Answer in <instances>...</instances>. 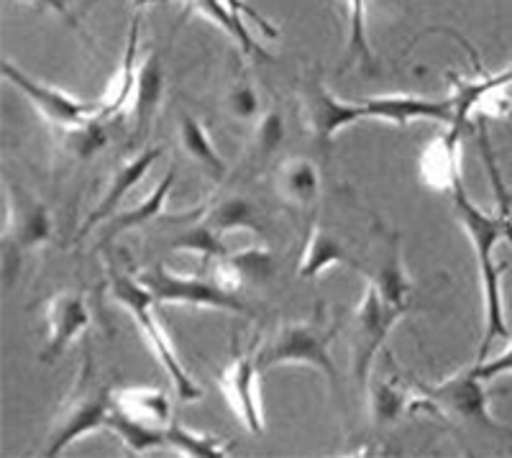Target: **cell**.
I'll use <instances>...</instances> for the list:
<instances>
[{
	"label": "cell",
	"instance_id": "44dd1931",
	"mask_svg": "<svg viewBox=\"0 0 512 458\" xmlns=\"http://www.w3.org/2000/svg\"><path fill=\"white\" fill-rule=\"evenodd\" d=\"M331 264H349V267H359V261L351 256V251L346 249V244L328 228H315L313 236H310L308 246H305L303 264H300V277L313 279L326 272Z\"/></svg>",
	"mask_w": 512,
	"mask_h": 458
},
{
	"label": "cell",
	"instance_id": "9a60e30c",
	"mask_svg": "<svg viewBox=\"0 0 512 458\" xmlns=\"http://www.w3.org/2000/svg\"><path fill=\"white\" fill-rule=\"evenodd\" d=\"M274 192L292 210H310L318 203L320 174L310 159L292 157L274 172Z\"/></svg>",
	"mask_w": 512,
	"mask_h": 458
},
{
	"label": "cell",
	"instance_id": "4316f807",
	"mask_svg": "<svg viewBox=\"0 0 512 458\" xmlns=\"http://www.w3.org/2000/svg\"><path fill=\"white\" fill-rule=\"evenodd\" d=\"M105 146V121L98 116L88 118L85 123L75 128H67V149L72 157L77 159H90L95 157Z\"/></svg>",
	"mask_w": 512,
	"mask_h": 458
},
{
	"label": "cell",
	"instance_id": "e0dca14e",
	"mask_svg": "<svg viewBox=\"0 0 512 458\" xmlns=\"http://www.w3.org/2000/svg\"><path fill=\"white\" fill-rule=\"evenodd\" d=\"M113 410L139 425L167 430L172 423V407L162 389H121L113 392Z\"/></svg>",
	"mask_w": 512,
	"mask_h": 458
},
{
	"label": "cell",
	"instance_id": "9c48e42d",
	"mask_svg": "<svg viewBox=\"0 0 512 458\" xmlns=\"http://www.w3.org/2000/svg\"><path fill=\"white\" fill-rule=\"evenodd\" d=\"M0 70H3V77H6L16 90H21V93L31 100V105H36V111L47 118V121H52L54 126L75 128L80 126V123L88 121V118L98 116L100 103H82V100L72 98V95L59 93L54 87L41 85L34 77H29L26 72L18 70L16 64L8 62V59H3V67H0Z\"/></svg>",
	"mask_w": 512,
	"mask_h": 458
},
{
	"label": "cell",
	"instance_id": "52a82bcc",
	"mask_svg": "<svg viewBox=\"0 0 512 458\" xmlns=\"http://www.w3.org/2000/svg\"><path fill=\"white\" fill-rule=\"evenodd\" d=\"M141 285L152 292L159 305H195V308H216L228 313L246 315V302L233 290H226L216 279L180 277L157 264L139 277Z\"/></svg>",
	"mask_w": 512,
	"mask_h": 458
},
{
	"label": "cell",
	"instance_id": "cb8c5ba5",
	"mask_svg": "<svg viewBox=\"0 0 512 458\" xmlns=\"http://www.w3.org/2000/svg\"><path fill=\"white\" fill-rule=\"evenodd\" d=\"M180 144L185 149L187 157L192 162H198L203 172H208L213 180L221 182L226 177V162L221 159V154L216 151V146L210 144L208 134L203 131L200 121L190 113H180Z\"/></svg>",
	"mask_w": 512,
	"mask_h": 458
},
{
	"label": "cell",
	"instance_id": "3957f363",
	"mask_svg": "<svg viewBox=\"0 0 512 458\" xmlns=\"http://www.w3.org/2000/svg\"><path fill=\"white\" fill-rule=\"evenodd\" d=\"M484 384L487 382L474 372V366L441 384H420L418 392H415V400L408 402V412L431 410L459 425H474V428L489 430L495 435L507 433L489 415V397L484 392Z\"/></svg>",
	"mask_w": 512,
	"mask_h": 458
},
{
	"label": "cell",
	"instance_id": "ffe728a7",
	"mask_svg": "<svg viewBox=\"0 0 512 458\" xmlns=\"http://www.w3.org/2000/svg\"><path fill=\"white\" fill-rule=\"evenodd\" d=\"M510 85H512V64L510 67H505L502 72H497V75H482L474 82H461V80L456 82V90L454 95H451V103H454V121H451V131L461 136L466 121L474 116L479 103H482L487 95L500 93V90H505V87Z\"/></svg>",
	"mask_w": 512,
	"mask_h": 458
},
{
	"label": "cell",
	"instance_id": "ac0fdd59",
	"mask_svg": "<svg viewBox=\"0 0 512 458\" xmlns=\"http://www.w3.org/2000/svg\"><path fill=\"white\" fill-rule=\"evenodd\" d=\"M52 236V218L49 210L31 198H21L11 205V223L6 228V238H11L13 251H29L44 244Z\"/></svg>",
	"mask_w": 512,
	"mask_h": 458
},
{
	"label": "cell",
	"instance_id": "5bb4252c",
	"mask_svg": "<svg viewBox=\"0 0 512 458\" xmlns=\"http://www.w3.org/2000/svg\"><path fill=\"white\" fill-rule=\"evenodd\" d=\"M369 118H379L387 123H408L425 118V121H454V103L446 100H425L413 98V95H390V98H372L364 100Z\"/></svg>",
	"mask_w": 512,
	"mask_h": 458
},
{
	"label": "cell",
	"instance_id": "7402d4cb",
	"mask_svg": "<svg viewBox=\"0 0 512 458\" xmlns=\"http://www.w3.org/2000/svg\"><path fill=\"white\" fill-rule=\"evenodd\" d=\"M159 100H162V67H159V59L152 54V57L144 59V64L139 67V75H136L134 108H131L136 136H144L149 131L154 116H157Z\"/></svg>",
	"mask_w": 512,
	"mask_h": 458
},
{
	"label": "cell",
	"instance_id": "4dcf8cb0",
	"mask_svg": "<svg viewBox=\"0 0 512 458\" xmlns=\"http://www.w3.org/2000/svg\"><path fill=\"white\" fill-rule=\"evenodd\" d=\"M228 111H231L233 118H239V121H251L259 113V98H256L254 87L249 82H236V85L228 90L226 98Z\"/></svg>",
	"mask_w": 512,
	"mask_h": 458
},
{
	"label": "cell",
	"instance_id": "f546056e",
	"mask_svg": "<svg viewBox=\"0 0 512 458\" xmlns=\"http://www.w3.org/2000/svg\"><path fill=\"white\" fill-rule=\"evenodd\" d=\"M364 0H351V34H349V49L361 64L372 67L374 59L367 44V31H364Z\"/></svg>",
	"mask_w": 512,
	"mask_h": 458
},
{
	"label": "cell",
	"instance_id": "7c38bea8",
	"mask_svg": "<svg viewBox=\"0 0 512 458\" xmlns=\"http://www.w3.org/2000/svg\"><path fill=\"white\" fill-rule=\"evenodd\" d=\"M152 3H162V0H152ZM187 6L198 8V11H203L205 16L213 18V21H216V24L221 26V29L226 31L236 44H239L241 52L251 54V57L267 59V52L256 44L254 36L249 34V29H246L244 16L251 18V21H256V26H259L269 39H274L277 31L269 26V21L262 16V13L254 11L251 6H246L244 0H187Z\"/></svg>",
	"mask_w": 512,
	"mask_h": 458
},
{
	"label": "cell",
	"instance_id": "2e32d148",
	"mask_svg": "<svg viewBox=\"0 0 512 458\" xmlns=\"http://www.w3.org/2000/svg\"><path fill=\"white\" fill-rule=\"evenodd\" d=\"M210 261H213V279L233 292H239L244 282H256L259 285V282H264L272 274V256L262 246L236 251V254L228 251V254L216 256V259Z\"/></svg>",
	"mask_w": 512,
	"mask_h": 458
},
{
	"label": "cell",
	"instance_id": "83f0119b",
	"mask_svg": "<svg viewBox=\"0 0 512 458\" xmlns=\"http://www.w3.org/2000/svg\"><path fill=\"white\" fill-rule=\"evenodd\" d=\"M285 141V121H282V113L269 111L259 118L254 128V154L256 159H269L274 151L280 149V144Z\"/></svg>",
	"mask_w": 512,
	"mask_h": 458
},
{
	"label": "cell",
	"instance_id": "f1b7e54d",
	"mask_svg": "<svg viewBox=\"0 0 512 458\" xmlns=\"http://www.w3.org/2000/svg\"><path fill=\"white\" fill-rule=\"evenodd\" d=\"M402 410H408L405 397L400 389L392 382H379L377 392L372 395V412L377 423H392L402 415Z\"/></svg>",
	"mask_w": 512,
	"mask_h": 458
},
{
	"label": "cell",
	"instance_id": "1f68e13d",
	"mask_svg": "<svg viewBox=\"0 0 512 458\" xmlns=\"http://www.w3.org/2000/svg\"><path fill=\"white\" fill-rule=\"evenodd\" d=\"M507 241H510L512 246V223L510 228H507ZM474 372H477L484 382H492V379L500 377V374H512V343L502 351L500 356H497V359L482 361V364L474 366Z\"/></svg>",
	"mask_w": 512,
	"mask_h": 458
},
{
	"label": "cell",
	"instance_id": "d6a6232c",
	"mask_svg": "<svg viewBox=\"0 0 512 458\" xmlns=\"http://www.w3.org/2000/svg\"><path fill=\"white\" fill-rule=\"evenodd\" d=\"M54 6L59 8V11H64V8L67 6H82V8H90V6H95V3H98V0H52Z\"/></svg>",
	"mask_w": 512,
	"mask_h": 458
},
{
	"label": "cell",
	"instance_id": "8992f818",
	"mask_svg": "<svg viewBox=\"0 0 512 458\" xmlns=\"http://www.w3.org/2000/svg\"><path fill=\"white\" fill-rule=\"evenodd\" d=\"M405 313H408V305L387 300L377 287H367V295L356 308L354 328H351L354 331L351 333V366H354L359 389H367L369 369L377 359V351Z\"/></svg>",
	"mask_w": 512,
	"mask_h": 458
},
{
	"label": "cell",
	"instance_id": "d4e9b609",
	"mask_svg": "<svg viewBox=\"0 0 512 458\" xmlns=\"http://www.w3.org/2000/svg\"><path fill=\"white\" fill-rule=\"evenodd\" d=\"M175 180H177L175 169H169V172L162 177V182L154 187L152 195H149L144 203L136 205L134 210H126V213H121V215H113L111 228H108V236L105 238H116V236H121V233L134 231V228H141V226H146L149 221H154V218L159 215V210L164 208V200H167V195H169V190H172V185H175Z\"/></svg>",
	"mask_w": 512,
	"mask_h": 458
},
{
	"label": "cell",
	"instance_id": "277c9868",
	"mask_svg": "<svg viewBox=\"0 0 512 458\" xmlns=\"http://www.w3.org/2000/svg\"><path fill=\"white\" fill-rule=\"evenodd\" d=\"M336 328H323L315 320L308 323H287L274 333L272 341L256 351L262 372H269L280 364H310L328 379V387L338 392V374L333 356L328 351Z\"/></svg>",
	"mask_w": 512,
	"mask_h": 458
},
{
	"label": "cell",
	"instance_id": "7a4b0ae2",
	"mask_svg": "<svg viewBox=\"0 0 512 458\" xmlns=\"http://www.w3.org/2000/svg\"><path fill=\"white\" fill-rule=\"evenodd\" d=\"M111 295L116 297L123 308L131 313V318L139 323L146 343L152 346V351L157 354L159 364L164 366V372L169 374V379H172V384H175L177 397L185 402L200 400V397H203V389H200V384L195 382L190 374H187V369L182 366L180 356H177L175 346L169 343L167 333H164V328L159 325V320H157L159 302L154 300L152 292L146 290L139 279L126 277V274H116V277L111 279Z\"/></svg>",
	"mask_w": 512,
	"mask_h": 458
},
{
	"label": "cell",
	"instance_id": "4fadbf2b",
	"mask_svg": "<svg viewBox=\"0 0 512 458\" xmlns=\"http://www.w3.org/2000/svg\"><path fill=\"white\" fill-rule=\"evenodd\" d=\"M159 157H162V149H141L136 157H131V159H126V162L118 164L116 172H113V177H111V182H108V190H105V195L100 198V203L95 205L93 213L88 215V221L82 223L80 236L77 238H82L85 233L93 231L98 223L108 221V218L116 213L118 203H121L128 192H131V187L139 185L141 177L149 172V167H154V162H157Z\"/></svg>",
	"mask_w": 512,
	"mask_h": 458
},
{
	"label": "cell",
	"instance_id": "d6986e66",
	"mask_svg": "<svg viewBox=\"0 0 512 458\" xmlns=\"http://www.w3.org/2000/svg\"><path fill=\"white\" fill-rule=\"evenodd\" d=\"M459 134H454L448 128L446 134L438 136L428 149H425L423 159H420V177L425 185H431L433 190L451 192L456 180H461L459 174Z\"/></svg>",
	"mask_w": 512,
	"mask_h": 458
},
{
	"label": "cell",
	"instance_id": "5b68a950",
	"mask_svg": "<svg viewBox=\"0 0 512 458\" xmlns=\"http://www.w3.org/2000/svg\"><path fill=\"white\" fill-rule=\"evenodd\" d=\"M111 412L113 392L98 382V377L93 374V364L88 359L85 361V369H82L80 382L75 387V395H72V402L64 407L57 425H54L52 438L47 443V456H59L64 448L80 441L82 435L108 428Z\"/></svg>",
	"mask_w": 512,
	"mask_h": 458
},
{
	"label": "cell",
	"instance_id": "603a6c76",
	"mask_svg": "<svg viewBox=\"0 0 512 458\" xmlns=\"http://www.w3.org/2000/svg\"><path fill=\"white\" fill-rule=\"evenodd\" d=\"M200 223L208 226L218 238L226 236L228 231H239V228L259 231V226H262L254 205H251L246 198H241V195H231V198L216 200L210 208H205Z\"/></svg>",
	"mask_w": 512,
	"mask_h": 458
},
{
	"label": "cell",
	"instance_id": "ba28073f",
	"mask_svg": "<svg viewBox=\"0 0 512 458\" xmlns=\"http://www.w3.org/2000/svg\"><path fill=\"white\" fill-rule=\"evenodd\" d=\"M300 103H303L305 126L310 128V134L318 141L328 144L338 131H344L351 123L361 121L367 116L364 100L361 103H346V100L336 98V95L323 85L320 77H308L303 82V93H300Z\"/></svg>",
	"mask_w": 512,
	"mask_h": 458
},
{
	"label": "cell",
	"instance_id": "8fae6325",
	"mask_svg": "<svg viewBox=\"0 0 512 458\" xmlns=\"http://www.w3.org/2000/svg\"><path fill=\"white\" fill-rule=\"evenodd\" d=\"M90 325L88 302L80 292H59L47 305V343L41 361L54 364Z\"/></svg>",
	"mask_w": 512,
	"mask_h": 458
},
{
	"label": "cell",
	"instance_id": "6da1fadb",
	"mask_svg": "<svg viewBox=\"0 0 512 458\" xmlns=\"http://www.w3.org/2000/svg\"><path fill=\"white\" fill-rule=\"evenodd\" d=\"M484 157H487L489 174H492V185H495L497 195L495 213H484V210L466 195L461 180H456L454 187H451V200H454L456 218H459V223L464 226L466 236L472 238L474 254H477L479 264V277H482L487 333H484L482 348H479V364L487 361L489 346H492L497 338L510 336V328H507L505 320V305H502V272L495 261V246L507 238V228H510L512 223V200L510 195H507L505 185H502L495 159H492V154H489L487 149H484Z\"/></svg>",
	"mask_w": 512,
	"mask_h": 458
},
{
	"label": "cell",
	"instance_id": "30bf717a",
	"mask_svg": "<svg viewBox=\"0 0 512 458\" xmlns=\"http://www.w3.org/2000/svg\"><path fill=\"white\" fill-rule=\"evenodd\" d=\"M259 374H262V366H259L256 354H239L228 361L226 369L218 377V384H221L228 405L233 407V412L239 415L241 423L254 435L264 433V412L262 400H259Z\"/></svg>",
	"mask_w": 512,
	"mask_h": 458
},
{
	"label": "cell",
	"instance_id": "484cf974",
	"mask_svg": "<svg viewBox=\"0 0 512 458\" xmlns=\"http://www.w3.org/2000/svg\"><path fill=\"white\" fill-rule=\"evenodd\" d=\"M167 446H172L182 456L195 458H216L231 453V443L221 441V438H213V435L192 433V430L182 428L180 423H169Z\"/></svg>",
	"mask_w": 512,
	"mask_h": 458
}]
</instances>
